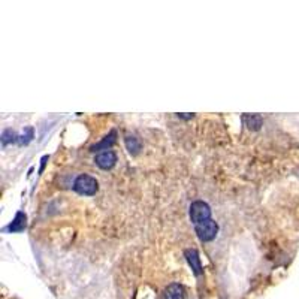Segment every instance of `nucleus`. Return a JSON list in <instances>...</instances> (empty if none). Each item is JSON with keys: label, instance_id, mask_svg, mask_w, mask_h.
<instances>
[{"label": "nucleus", "instance_id": "f257e3e1", "mask_svg": "<svg viewBox=\"0 0 299 299\" xmlns=\"http://www.w3.org/2000/svg\"><path fill=\"white\" fill-rule=\"evenodd\" d=\"M99 189V183L94 177L88 175V174H82L79 175L75 183H73V190L79 195H84V196H93L96 195Z\"/></svg>", "mask_w": 299, "mask_h": 299}, {"label": "nucleus", "instance_id": "f03ea898", "mask_svg": "<svg viewBox=\"0 0 299 299\" xmlns=\"http://www.w3.org/2000/svg\"><path fill=\"white\" fill-rule=\"evenodd\" d=\"M211 219V208L204 201H195L190 205V220L196 226L202 222H207Z\"/></svg>", "mask_w": 299, "mask_h": 299}, {"label": "nucleus", "instance_id": "7ed1b4c3", "mask_svg": "<svg viewBox=\"0 0 299 299\" xmlns=\"http://www.w3.org/2000/svg\"><path fill=\"white\" fill-rule=\"evenodd\" d=\"M195 231H196V234H198V237H199L201 241L208 243V241H213L217 237L219 226H217V223L213 219H210L207 222H202V223L196 225Z\"/></svg>", "mask_w": 299, "mask_h": 299}, {"label": "nucleus", "instance_id": "20e7f679", "mask_svg": "<svg viewBox=\"0 0 299 299\" xmlns=\"http://www.w3.org/2000/svg\"><path fill=\"white\" fill-rule=\"evenodd\" d=\"M94 162H96V165L100 168V169H111L114 165H115V162H117V154L112 151V150H106V151H102V153H99L97 156H96V159H94Z\"/></svg>", "mask_w": 299, "mask_h": 299}, {"label": "nucleus", "instance_id": "39448f33", "mask_svg": "<svg viewBox=\"0 0 299 299\" xmlns=\"http://www.w3.org/2000/svg\"><path fill=\"white\" fill-rule=\"evenodd\" d=\"M184 255H186V259H187V262H189V265H190L193 274H195L196 277L202 276V274H204V268H202V264H201L199 253H198L195 249H189V250H186Z\"/></svg>", "mask_w": 299, "mask_h": 299}, {"label": "nucleus", "instance_id": "423d86ee", "mask_svg": "<svg viewBox=\"0 0 299 299\" xmlns=\"http://www.w3.org/2000/svg\"><path fill=\"white\" fill-rule=\"evenodd\" d=\"M186 298V291L181 285L172 283L165 289L163 299H184Z\"/></svg>", "mask_w": 299, "mask_h": 299}, {"label": "nucleus", "instance_id": "0eeeda50", "mask_svg": "<svg viewBox=\"0 0 299 299\" xmlns=\"http://www.w3.org/2000/svg\"><path fill=\"white\" fill-rule=\"evenodd\" d=\"M25 220H27V217H25L24 213H16L13 222L7 226V231H9V232H21V231H24L25 226H27V222H25Z\"/></svg>", "mask_w": 299, "mask_h": 299}, {"label": "nucleus", "instance_id": "6e6552de", "mask_svg": "<svg viewBox=\"0 0 299 299\" xmlns=\"http://www.w3.org/2000/svg\"><path fill=\"white\" fill-rule=\"evenodd\" d=\"M114 142H115V132H111L109 136H106L102 142L93 145V147H91V151H100V150H105V151H106V150H109V147H111Z\"/></svg>", "mask_w": 299, "mask_h": 299}, {"label": "nucleus", "instance_id": "1a4fd4ad", "mask_svg": "<svg viewBox=\"0 0 299 299\" xmlns=\"http://www.w3.org/2000/svg\"><path fill=\"white\" fill-rule=\"evenodd\" d=\"M243 120H244V124L249 129H253V130H258L262 126V117L261 115H244Z\"/></svg>", "mask_w": 299, "mask_h": 299}, {"label": "nucleus", "instance_id": "9d476101", "mask_svg": "<svg viewBox=\"0 0 299 299\" xmlns=\"http://www.w3.org/2000/svg\"><path fill=\"white\" fill-rule=\"evenodd\" d=\"M126 145H127V150L132 154H136L141 150V144H139V141L135 136H127L126 138Z\"/></svg>", "mask_w": 299, "mask_h": 299}]
</instances>
